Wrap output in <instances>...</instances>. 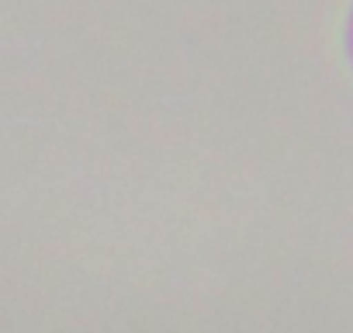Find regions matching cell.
Listing matches in <instances>:
<instances>
[{"instance_id":"1","label":"cell","mask_w":353,"mask_h":333,"mask_svg":"<svg viewBox=\"0 0 353 333\" xmlns=\"http://www.w3.org/2000/svg\"><path fill=\"white\" fill-rule=\"evenodd\" d=\"M350 56H353V21H350Z\"/></svg>"}]
</instances>
